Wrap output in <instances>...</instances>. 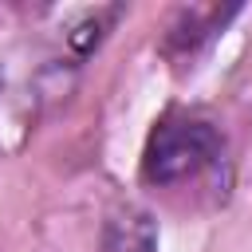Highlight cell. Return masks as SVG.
Segmentation results:
<instances>
[{
  "label": "cell",
  "mask_w": 252,
  "mask_h": 252,
  "mask_svg": "<svg viewBox=\"0 0 252 252\" xmlns=\"http://www.w3.org/2000/svg\"><path fill=\"white\" fill-rule=\"evenodd\" d=\"M224 154V134L193 114H165L142 150V181L146 185H177L217 165Z\"/></svg>",
  "instance_id": "6da1fadb"
},
{
  "label": "cell",
  "mask_w": 252,
  "mask_h": 252,
  "mask_svg": "<svg viewBox=\"0 0 252 252\" xmlns=\"http://www.w3.org/2000/svg\"><path fill=\"white\" fill-rule=\"evenodd\" d=\"M98 252H158V220L150 209L126 201L114 205L102 220Z\"/></svg>",
  "instance_id": "7a4b0ae2"
},
{
  "label": "cell",
  "mask_w": 252,
  "mask_h": 252,
  "mask_svg": "<svg viewBox=\"0 0 252 252\" xmlns=\"http://www.w3.org/2000/svg\"><path fill=\"white\" fill-rule=\"evenodd\" d=\"M236 16V8H181L177 20L169 24L165 32V51H181V55H193L213 32L224 28V20Z\"/></svg>",
  "instance_id": "3957f363"
},
{
  "label": "cell",
  "mask_w": 252,
  "mask_h": 252,
  "mask_svg": "<svg viewBox=\"0 0 252 252\" xmlns=\"http://www.w3.org/2000/svg\"><path fill=\"white\" fill-rule=\"evenodd\" d=\"M0 87H4V71H0Z\"/></svg>",
  "instance_id": "277c9868"
}]
</instances>
